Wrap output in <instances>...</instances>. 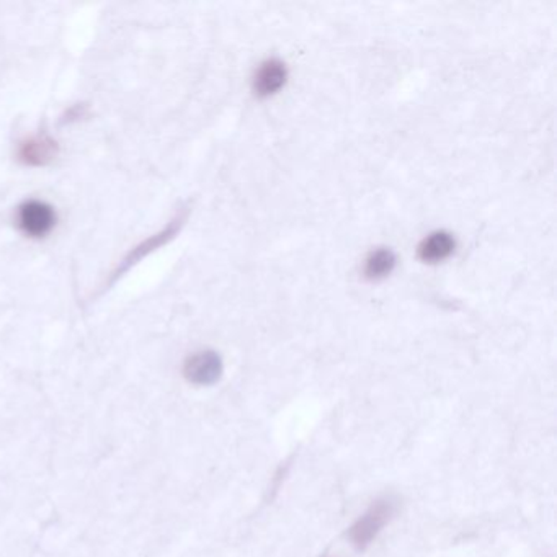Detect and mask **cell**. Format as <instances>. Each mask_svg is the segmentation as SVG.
I'll return each instance as SVG.
<instances>
[{
  "label": "cell",
  "mask_w": 557,
  "mask_h": 557,
  "mask_svg": "<svg viewBox=\"0 0 557 557\" xmlns=\"http://www.w3.org/2000/svg\"><path fill=\"white\" fill-rule=\"evenodd\" d=\"M188 213H190V208H188V206L180 208V209L177 211V214L174 216V218H172L169 223H167V226L164 227V229L159 231L154 236L148 237V239L140 242V244H138L136 247L131 248V250L126 253V257H124L123 260L118 263V267L110 273V277H108V280L105 281V285L100 288V293H104V291H106L108 288H111V286L115 285L116 281L120 280L124 273L129 272V270H131L134 265L143 260L144 257L150 255V253L155 252L157 248H160V247H164L165 244H169V242L174 239V237L178 234V232H180L182 226L185 224V221L188 218Z\"/></svg>",
  "instance_id": "1"
},
{
  "label": "cell",
  "mask_w": 557,
  "mask_h": 557,
  "mask_svg": "<svg viewBox=\"0 0 557 557\" xmlns=\"http://www.w3.org/2000/svg\"><path fill=\"white\" fill-rule=\"evenodd\" d=\"M396 504L391 499L373 502L368 512L348 529V539L358 551H365L394 517Z\"/></svg>",
  "instance_id": "2"
},
{
  "label": "cell",
  "mask_w": 557,
  "mask_h": 557,
  "mask_svg": "<svg viewBox=\"0 0 557 557\" xmlns=\"http://www.w3.org/2000/svg\"><path fill=\"white\" fill-rule=\"evenodd\" d=\"M56 211L40 199H28L21 203L17 211V223L23 234L33 239L46 237L56 226Z\"/></svg>",
  "instance_id": "3"
},
{
  "label": "cell",
  "mask_w": 557,
  "mask_h": 557,
  "mask_svg": "<svg viewBox=\"0 0 557 557\" xmlns=\"http://www.w3.org/2000/svg\"><path fill=\"white\" fill-rule=\"evenodd\" d=\"M223 375V360L213 350L198 351L188 356L183 365V376L194 386H211Z\"/></svg>",
  "instance_id": "4"
},
{
  "label": "cell",
  "mask_w": 557,
  "mask_h": 557,
  "mask_svg": "<svg viewBox=\"0 0 557 557\" xmlns=\"http://www.w3.org/2000/svg\"><path fill=\"white\" fill-rule=\"evenodd\" d=\"M59 144L50 136H31L18 148V160L28 167H46L56 160Z\"/></svg>",
  "instance_id": "5"
},
{
  "label": "cell",
  "mask_w": 557,
  "mask_h": 557,
  "mask_svg": "<svg viewBox=\"0 0 557 557\" xmlns=\"http://www.w3.org/2000/svg\"><path fill=\"white\" fill-rule=\"evenodd\" d=\"M288 79V69L280 59H268L260 64L253 77V92L260 99L275 95Z\"/></svg>",
  "instance_id": "6"
},
{
  "label": "cell",
  "mask_w": 557,
  "mask_h": 557,
  "mask_svg": "<svg viewBox=\"0 0 557 557\" xmlns=\"http://www.w3.org/2000/svg\"><path fill=\"white\" fill-rule=\"evenodd\" d=\"M454 250V239L445 231L431 232L419 246V257L426 263H438L448 258Z\"/></svg>",
  "instance_id": "7"
},
{
  "label": "cell",
  "mask_w": 557,
  "mask_h": 557,
  "mask_svg": "<svg viewBox=\"0 0 557 557\" xmlns=\"http://www.w3.org/2000/svg\"><path fill=\"white\" fill-rule=\"evenodd\" d=\"M396 255L389 248H377L371 252L365 263V275L368 280H382L392 273L396 267Z\"/></svg>",
  "instance_id": "8"
},
{
  "label": "cell",
  "mask_w": 557,
  "mask_h": 557,
  "mask_svg": "<svg viewBox=\"0 0 557 557\" xmlns=\"http://www.w3.org/2000/svg\"><path fill=\"white\" fill-rule=\"evenodd\" d=\"M87 113H89V108H87V105H74L72 108H69L67 110V113H66V116H64V123H72V121H79L80 118H84V116H87Z\"/></svg>",
  "instance_id": "9"
}]
</instances>
